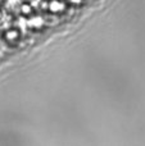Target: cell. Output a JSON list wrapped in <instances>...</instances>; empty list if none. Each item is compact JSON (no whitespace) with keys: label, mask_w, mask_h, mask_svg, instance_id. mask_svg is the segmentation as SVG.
<instances>
[{"label":"cell","mask_w":145,"mask_h":146,"mask_svg":"<svg viewBox=\"0 0 145 146\" xmlns=\"http://www.w3.org/2000/svg\"><path fill=\"white\" fill-rule=\"evenodd\" d=\"M3 40L7 44L14 46L18 41L21 40V31L18 28H9V30L4 31L3 33Z\"/></svg>","instance_id":"cell-1"},{"label":"cell","mask_w":145,"mask_h":146,"mask_svg":"<svg viewBox=\"0 0 145 146\" xmlns=\"http://www.w3.org/2000/svg\"><path fill=\"white\" fill-rule=\"evenodd\" d=\"M66 9V4L62 0H48V12L57 14V13H62Z\"/></svg>","instance_id":"cell-2"},{"label":"cell","mask_w":145,"mask_h":146,"mask_svg":"<svg viewBox=\"0 0 145 146\" xmlns=\"http://www.w3.org/2000/svg\"><path fill=\"white\" fill-rule=\"evenodd\" d=\"M19 14L23 15L25 18H31L32 15H35V8L31 3L28 1H23L19 5Z\"/></svg>","instance_id":"cell-3"},{"label":"cell","mask_w":145,"mask_h":146,"mask_svg":"<svg viewBox=\"0 0 145 146\" xmlns=\"http://www.w3.org/2000/svg\"><path fill=\"white\" fill-rule=\"evenodd\" d=\"M40 9L44 12H48V0H41L40 1Z\"/></svg>","instance_id":"cell-4"},{"label":"cell","mask_w":145,"mask_h":146,"mask_svg":"<svg viewBox=\"0 0 145 146\" xmlns=\"http://www.w3.org/2000/svg\"><path fill=\"white\" fill-rule=\"evenodd\" d=\"M1 19H3V9L0 8V21H1Z\"/></svg>","instance_id":"cell-5"}]
</instances>
